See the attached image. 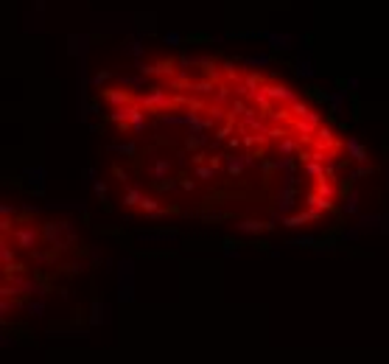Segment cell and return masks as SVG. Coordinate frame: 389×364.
<instances>
[{
  "mask_svg": "<svg viewBox=\"0 0 389 364\" xmlns=\"http://www.w3.org/2000/svg\"><path fill=\"white\" fill-rule=\"evenodd\" d=\"M98 104L106 190L126 216L274 232L339 207L344 135L269 70L154 53Z\"/></svg>",
  "mask_w": 389,
  "mask_h": 364,
  "instance_id": "obj_1",
  "label": "cell"
}]
</instances>
